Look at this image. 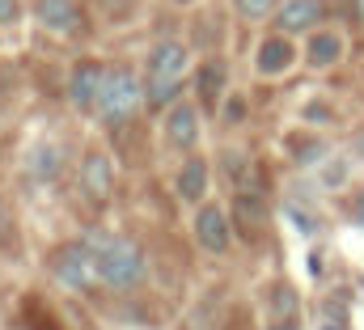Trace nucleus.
<instances>
[{
    "label": "nucleus",
    "instance_id": "obj_21",
    "mask_svg": "<svg viewBox=\"0 0 364 330\" xmlns=\"http://www.w3.org/2000/svg\"><path fill=\"white\" fill-rule=\"evenodd\" d=\"M360 212H364V203H360Z\"/></svg>",
    "mask_w": 364,
    "mask_h": 330
},
{
    "label": "nucleus",
    "instance_id": "obj_13",
    "mask_svg": "<svg viewBox=\"0 0 364 330\" xmlns=\"http://www.w3.org/2000/svg\"><path fill=\"white\" fill-rule=\"evenodd\" d=\"M85 186H90L93 199H106V191H110V161L102 153H93L85 161Z\"/></svg>",
    "mask_w": 364,
    "mask_h": 330
},
{
    "label": "nucleus",
    "instance_id": "obj_9",
    "mask_svg": "<svg viewBox=\"0 0 364 330\" xmlns=\"http://www.w3.org/2000/svg\"><path fill=\"white\" fill-rule=\"evenodd\" d=\"M166 136H170V144L174 149H191L195 140H199V110L195 106H170V115H166Z\"/></svg>",
    "mask_w": 364,
    "mask_h": 330
},
{
    "label": "nucleus",
    "instance_id": "obj_12",
    "mask_svg": "<svg viewBox=\"0 0 364 330\" xmlns=\"http://www.w3.org/2000/svg\"><path fill=\"white\" fill-rule=\"evenodd\" d=\"M203 191H208V165L203 157H186V165L178 169V195L182 199H203Z\"/></svg>",
    "mask_w": 364,
    "mask_h": 330
},
{
    "label": "nucleus",
    "instance_id": "obj_1",
    "mask_svg": "<svg viewBox=\"0 0 364 330\" xmlns=\"http://www.w3.org/2000/svg\"><path fill=\"white\" fill-rule=\"evenodd\" d=\"M90 250L97 258L102 284L132 288V284L144 280V254H140V246H132L127 238H90Z\"/></svg>",
    "mask_w": 364,
    "mask_h": 330
},
{
    "label": "nucleus",
    "instance_id": "obj_14",
    "mask_svg": "<svg viewBox=\"0 0 364 330\" xmlns=\"http://www.w3.org/2000/svg\"><path fill=\"white\" fill-rule=\"evenodd\" d=\"M220 89H225V60H208L203 73H199V93H203L208 102H216Z\"/></svg>",
    "mask_w": 364,
    "mask_h": 330
},
{
    "label": "nucleus",
    "instance_id": "obj_5",
    "mask_svg": "<svg viewBox=\"0 0 364 330\" xmlns=\"http://www.w3.org/2000/svg\"><path fill=\"white\" fill-rule=\"evenodd\" d=\"M55 271H60V280H64L68 288H90L93 280H102V275H97V258H93L90 242H85V246H64L60 250Z\"/></svg>",
    "mask_w": 364,
    "mask_h": 330
},
{
    "label": "nucleus",
    "instance_id": "obj_8",
    "mask_svg": "<svg viewBox=\"0 0 364 330\" xmlns=\"http://www.w3.org/2000/svg\"><path fill=\"white\" fill-rule=\"evenodd\" d=\"M102 85H106V68L102 64H81L68 81V97L77 110H97V97H102Z\"/></svg>",
    "mask_w": 364,
    "mask_h": 330
},
{
    "label": "nucleus",
    "instance_id": "obj_17",
    "mask_svg": "<svg viewBox=\"0 0 364 330\" xmlns=\"http://www.w3.org/2000/svg\"><path fill=\"white\" fill-rule=\"evenodd\" d=\"M21 17V0H0V26H13Z\"/></svg>",
    "mask_w": 364,
    "mask_h": 330
},
{
    "label": "nucleus",
    "instance_id": "obj_3",
    "mask_svg": "<svg viewBox=\"0 0 364 330\" xmlns=\"http://www.w3.org/2000/svg\"><path fill=\"white\" fill-rule=\"evenodd\" d=\"M144 97H149L144 85L136 81L127 68H114V73H106L102 97H97V115H102L106 123H127V119L144 106Z\"/></svg>",
    "mask_w": 364,
    "mask_h": 330
},
{
    "label": "nucleus",
    "instance_id": "obj_10",
    "mask_svg": "<svg viewBox=\"0 0 364 330\" xmlns=\"http://www.w3.org/2000/svg\"><path fill=\"white\" fill-rule=\"evenodd\" d=\"M195 238H199V246L212 250V254L229 250V216L220 208H203L199 220H195Z\"/></svg>",
    "mask_w": 364,
    "mask_h": 330
},
{
    "label": "nucleus",
    "instance_id": "obj_11",
    "mask_svg": "<svg viewBox=\"0 0 364 330\" xmlns=\"http://www.w3.org/2000/svg\"><path fill=\"white\" fill-rule=\"evenodd\" d=\"M339 55H343V38L339 34H331V30H314L309 34V43H305L309 68H331V64H339Z\"/></svg>",
    "mask_w": 364,
    "mask_h": 330
},
{
    "label": "nucleus",
    "instance_id": "obj_6",
    "mask_svg": "<svg viewBox=\"0 0 364 330\" xmlns=\"http://www.w3.org/2000/svg\"><path fill=\"white\" fill-rule=\"evenodd\" d=\"M296 64V47H292V34H272L259 43V55H255V68L263 77H284L288 68Z\"/></svg>",
    "mask_w": 364,
    "mask_h": 330
},
{
    "label": "nucleus",
    "instance_id": "obj_18",
    "mask_svg": "<svg viewBox=\"0 0 364 330\" xmlns=\"http://www.w3.org/2000/svg\"><path fill=\"white\" fill-rule=\"evenodd\" d=\"M352 4H356V17L364 21V0H352Z\"/></svg>",
    "mask_w": 364,
    "mask_h": 330
},
{
    "label": "nucleus",
    "instance_id": "obj_22",
    "mask_svg": "<svg viewBox=\"0 0 364 330\" xmlns=\"http://www.w3.org/2000/svg\"><path fill=\"white\" fill-rule=\"evenodd\" d=\"M275 330H279V326H275Z\"/></svg>",
    "mask_w": 364,
    "mask_h": 330
},
{
    "label": "nucleus",
    "instance_id": "obj_7",
    "mask_svg": "<svg viewBox=\"0 0 364 330\" xmlns=\"http://www.w3.org/2000/svg\"><path fill=\"white\" fill-rule=\"evenodd\" d=\"M34 17H38V26L51 30V34H77V30H81V9H77V0H38V4H34Z\"/></svg>",
    "mask_w": 364,
    "mask_h": 330
},
{
    "label": "nucleus",
    "instance_id": "obj_15",
    "mask_svg": "<svg viewBox=\"0 0 364 330\" xmlns=\"http://www.w3.org/2000/svg\"><path fill=\"white\" fill-rule=\"evenodd\" d=\"M233 9H237V17H246V21H263V17H275L279 0H233Z\"/></svg>",
    "mask_w": 364,
    "mask_h": 330
},
{
    "label": "nucleus",
    "instance_id": "obj_2",
    "mask_svg": "<svg viewBox=\"0 0 364 330\" xmlns=\"http://www.w3.org/2000/svg\"><path fill=\"white\" fill-rule=\"evenodd\" d=\"M186 73H191V51L182 43H157L153 55H149V85H144L149 89V102L153 106H166L182 89Z\"/></svg>",
    "mask_w": 364,
    "mask_h": 330
},
{
    "label": "nucleus",
    "instance_id": "obj_19",
    "mask_svg": "<svg viewBox=\"0 0 364 330\" xmlns=\"http://www.w3.org/2000/svg\"><path fill=\"white\" fill-rule=\"evenodd\" d=\"M0 229H4V208H0Z\"/></svg>",
    "mask_w": 364,
    "mask_h": 330
},
{
    "label": "nucleus",
    "instance_id": "obj_4",
    "mask_svg": "<svg viewBox=\"0 0 364 330\" xmlns=\"http://www.w3.org/2000/svg\"><path fill=\"white\" fill-rule=\"evenodd\" d=\"M322 13H326L322 0H279L275 26H279V34H314Z\"/></svg>",
    "mask_w": 364,
    "mask_h": 330
},
{
    "label": "nucleus",
    "instance_id": "obj_16",
    "mask_svg": "<svg viewBox=\"0 0 364 330\" xmlns=\"http://www.w3.org/2000/svg\"><path fill=\"white\" fill-rule=\"evenodd\" d=\"M30 169H34V178H55V174H60V149H55V144L38 149L34 161H30Z\"/></svg>",
    "mask_w": 364,
    "mask_h": 330
},
{
    "label": "nucleus",
    "instance_id": "obj_20",
    "mask_svg": "<svg viewBox=\"0 0 364 330\" xmlns=\"http://www.w3.org/2000/svg\"><path fill=\"white\" fill-rule=\"evenodd\" d=\"M178 4H191V0H178Z\"/></svg>",
    "mask_w": 364,
    "mask_h": 330
}]
</instances>
